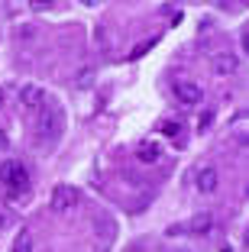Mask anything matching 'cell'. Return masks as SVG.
<instances>
[{"mask_svg": "<svg viewBox=\"0 0 249 252\" xmlns=\"http://www.w3.org/2000/svg\"><path fill=\"white\" fill-rule=\"evenodd\" d=\"M213 71H217V74H233V71H240V59H236L233 52H220L217 59H213Z\"/></svg>", "mask_w": 249, "mask_h": 252, "instance_id": "obj_5", "label": "cell"}, {"mask_svg": "<svg viewBox=\"0 0 249 252\" xmlns=\"http://www.w3.org/2000/svg\"><path fill=\"white\" fill-rule=\"evenodd\" d=\"M3 149H7V133L0 129V152H3Z\"/></svg>", "mask_w": 249, "mask_h": 252, "instance_id": "obj_15", "label": "cell"}, {"mask_svg": "<svg viewBox=\"0 0 249 252\" xmlns=\"http://www.w3.org/2000/svg\"><path fill=\"white\" fill-rule=\"evenodd\" d=\"M188 230H191V233H207V230H211V214H201L198 220L188 226Z\"/></svg>", "mask_w": 249, "mask_h": 252, "instance_id": "obj_10", "label": "cell"}, {"mask_svg": "<svg viewBox=\"0 0 249 252\" xmlns=\"http://www.w3.org/2000/svg\"><path fill=\"white\" fill-rule=\"evenodd\" d=\"M162 133H165V136H178V133H181V123H175V120H172V123L162 126Z\"/></svg>", "mask_w": 249, "mask_h": 252, "instance_id": "obj_13", "label": "cell"}, {"mask_svg": "<svg viewBox=\"0 0 249 252\" xmlns=\"http://www.w3.org/2000/svg\"><path fill=\"white\" fill-rule=\"evenodd\" d=\"M91 84H94V71H91V68H84V71L78 74V88H81V91H88Z\"/></svg>", "mask_w": 249, "mask_h": 252, "instance_id": "obj_11", "label": "cell"}, {"mask_svg": "<svg viewBox=\"0 0 249 252\" xmlns=\"http://www.w3.org/2000/svg\"><path fill=\"white\" fill-rule=\"evenodd\" d=\"M10 252H33V233L30 230H20L13 239V246H10Z\"/></svg>", "mask_w": 249, "mask_h": 252, "instance_id": "obj_9", "label": "cell"}, {"mask_svg": "<svg viewBox=\"0 0 249 252\" xmlns=\"http://www.w3.org/2000/svg\"><path fill=\"white\" fill-rule=\"evenodd\" d=\"M165 233H169V236H181V233H188V226H181V223H175V226H169Z\"/></svg>", "mask_w": 249, "mask_h": 252, "instance_id": "obj_14", "label": "cell"}, {"mask_svg": "<svg viewBox=\"0 0 249 252\" xmlns=\"http://www.w3.org/2000/svg\"><path fill=\"white\" fill-rule=\"evenodd\" d=\"M39 136H42L45 142H55L62 133H65V110L62 107H49V110L39 113Z\"/></svg>", "mask_w": 249, "mask_h": 252, "instance_id": "obj_1", "label": "cell"}, {"mask_svg": "<svg viewBox=\"0 0 249 252\" xmlns=\"http://www.w3.org/2000/svg\"><path fill=\"white\" fill-rule=\"evenodd\" d=\"M136 158H140L142 165H155L162 158V149L155 146V142H140V149H136Z\"/></svg>", "mask_w": 249, "mask_h": 252, "instance_id": "obj_7", "label": "cell"}, {"mask_svg": "<svg viewBox=\"0 0 249 252\" xmlns=\"http://www.w3.org/2000/svg\"><path fill=\"white\" fill-rule=\"evenodd\" d=\"M3 104H7V94H3V91H0V110H3Z\"/></svg>", "mask_w": 249, "mask_h": 252, "instance_id": "obj_16", "label": "cell"}, {"mask_svg": "<svg viewBox=\"0 0 249 252\" xmlns=\"http://www.w3.org/2000/svg\"><path fill=\"white\" fill-rule=\"evenodd\" d=\"M97 233H101L104 239H113V233H117V226H113V223H107V220H97Z\"/></svg>", "mask_w": 249, "mask_h": 252, "instance_id": "obj_12", "label": "cell"}, {"mask_svg": "<svg viewBox=\"0 0 249 252\" xmlns=\"http://www.w3.org/2000/svg\"><path fill=\"white\" fill-rule=\"evenodd\" d=\"M78 188H71V185H59L55 191H52V210L55 214H68V210H74L78 207Z\"/></svg>", "mask_w": 249, "mask_h": 252, "instance_id": "obj_3", "label": "cell"}, {"mask_svg": "<svg viewBox=\"0 0 249 252\" xmlns=\"http://www.w3.org/2000/svg\"><path fill=\"white\" fill-rule=\"evenodd\" d=\"M217 168H201L198 171V191L201 194H213L217 191Z\"/></svg>", "mask_w": 249, "mask_h": 252, "instance_id": "obj_6", "label": "cell"}, {"mask_svg": "<svg viewBox=\"0 0 249 252\" xmlns=\"http://www.w3.org/2000/svg\"><path fill=\"white\" fill-rule=\"evenodd\" d=\"M0 181L10 185V188H20V191L30 188V175H26L23 162H3V165H0Z\"/></svg>", "mask_w": 249, "mask_h": 252, "instance_id": "obj_2", "label": "cell"}, {"mask_svg": "<svg viewBox=\"0 0 249 252\" xmlns=\"http://www.w3.org/2000/svg\"><path fill=\"white\" fill-rule=\"evenodd\" d=\"M42 88H36V84H23V88H20V100H23V104H26V107H39V104H42Z\"/></svg>", "mask_w": 249, "mask_h": 252, "instance_id": "obj_8", "label": "cell"}, {"mask_svg": "<svg viewBox=\"0 0 249 252\" xmlns=\"http://www.w3.org/2000/svg\"><path fill=\"white\" fill-rule=\"evenodd\" d=\"M172 91H175V97L181 100V104H188V107L201 104V97H204V91H201V88H198L194 81H178V84H175Z\"/></svg>", "mask_w": 249, "mask_h": 252, "instance_id": "obj_4", "label": "cell"}, {"mask_svg": "<svg viewBox=\"0 0 249 252\" xmlns=\"http://www.w3.org/2000/svg\"><path fill=\"white\" fill-rule=\"evenodd\" d=\"M0 223H3V217H0Z\"/></svg>", "mask_w": 249, "mask_h": 252, "instance_id": "obj_17", "label": "cell"}]
</instances>
